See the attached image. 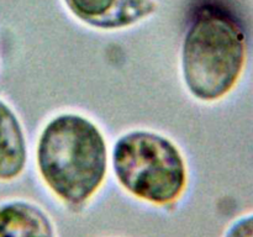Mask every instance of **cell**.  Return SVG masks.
Masks as SVG:
<instances>
[{
	"label": "cell",
	"instance_id": "3957f363",
	"mask_svg": "<svg viewBox=\"0 0 253 237\" xmlns=\"http://www.w3.org/2000/svg\"><path fill=\"white\" fill-rule=\"evenodd\" d=\"M118 182L138 199L168 205L182 195L187 165L177 146L162 135L137 130L121 136L113 148Z\"/></svg>",
	"mask_w": 253,
	"mask_h": 237
},
{
	"label": "cell",
	"instance_id": "8992f818",
	"mask_svg": "<svg viewBox=\"0 0 253 237\" xmlns=\"http://www.w3.org/2000/svg\"><path fill=\"white\" fill-rule=\"evenodd\" d=\"M26 160L27 146L21 123L0 100V179L10 180L21 174Z\"/></svg>",
	"mask_w": 253,
	"mask_h": 237
},
{
	"label": "cell",
	"instance_id": "7a4b0ae2",
	"mask_svg": "<svg viewBox=\"0 0 253 237\" xmlns=\"http://www.w3.org/2000/svg\"><path fill=\"white\" fill-rule=\"evenodd\" d=\"M245 61L246 41L239 22L210 5L197 11L185 32L180 56L188 91L198 100H220L236 85Z\"/></svg>",
	"mask_w": 253,
	"mask_h": 237
},
{
	"label": "cell",
	"instance_id": "5b68a950",
	"mask_svg": "<svg viewBox=\"0 0 253 237\" xmlns=\"http://www.w3.org/2000/svg\"><path fill=\"white\" fill-rule=\"evenodd\" d=\"M0 237H54V230L39 206L16 200L0 205Z\"/></svg>",
	"mask_w": 253,
	"mask_h": 237
},
{
	"label": "cell",
	"instance_id": "277c9868",
	"mask_svg": "<svg viewBox=\"0 0 253 237\" xmlns=\"http://www.w3.org/2000/svg\"><path fill=\"white\" fill-rule=\"evenodd\" d=\"M84 24L103 30L131 26L156 11L152 0H63Z\"/></svg>",
	"mask_w": 253,
	"mask_h": 237
},
{
	"label": "cell",
	"instance_id": "6da1fadb",
	"mask_svg": "<svg viewBox=\"0 0 253 237\" xmlns=\"http://www.w3.org/2000/svg\"><path fill=\"white\" fill-rule=\"evenodd\" d=\"M36 162L47 187L64 202L78 206L88 201L105 179V138L89 118L61 114L42 130Z\"/></svg>",
	"mask_w": 253,
	"mask_h": 237
},
{
	"label": "cell",
	"instance_id": "52a82bcc",
	"mask_svg": "<svg viewBox=\"0 0 253 237\" xmlns=\"http://www.w3.org/2000/svg\"><path fill=\"white\" fill-rule=\"evenodd\" d=\"M224 237H253V212L235 220L227 227Z\"/></svg>",
	"mask_w": 253,
	"mask_h": 237
}]
</instances>
